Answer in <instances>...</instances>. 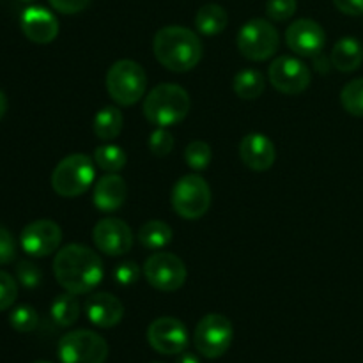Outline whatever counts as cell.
Wrapping results in <instances>:
<instances>
[{
    "label": "cell",
    "instance_id": "1",
    "mask_svg": "<svg viewBox=\"0 0 363 363\" xmlns=\"http://www.w3.org/2000/svg\"><path fill=\"white\" fill-rule=\"evenodd\" d=\"M53 273L60 286L73 294H87L101 284L103 262L84 245H66L53 259Z\"/></svg>",
    "mask_w": 363,
    "mask_h": 363
},
{
    "label": "cell",
    "instance_id": "2",
    "mask_svg": "<svg viewBox=\"0 0 363 363\" xmlns=\"http://www.w3.org/2000/svg\"><path fill=\"white\" fill-rule=\"evenodd\" d=\"M152 52L163 67L174 73H186L201 62L202 43L190 28L169 25L156 32Z\"/></svg>",
    "mask_w": 363,
    "mask_h": 363
},
{
    "label": "cell",
    "instance_id": "3",
    "mask_svg": "<svg viewBox=\"0 0 363 363\" xmlns=\"http://www.w3.org/2000/svg\"><path fill=\"white\" fill-rule=\"evenodd\" d=\"M190 96L181 85L160 84L145 96L144 116L158 128L179 124L190 112Z\"/></svg>",
    "mask_w": 363,
    "mask_h": 363
},
{
    "label": "cell",
    "instance_id": "4",
    "mask_svg": "<svg viewBox=\"0 0 363 363\" xmlns=\"http://www.w3.org/2000/svg\"><path fill=\"white\" fill-rule=\"evenodd\" d=\"M106 91L110 98L121 106H131L140 101L147 87V74L144 67L130 59L113 62L106 71Z\"/></svg>",
    "mask_w": 363,
    "mask_h": 363
},
{
    "label": "cell",
    "instance_id": "5",
    "mask_svg": "<svg viewBox=\"0 0 363 363\" xmlns=\"http://www.w3.org/2000/svg\"><path fill=\"white\" fill-rule=\"evenodd\" d=\"M96 176L94 162L87 155H69L52 172V188L60 197H78L91 188Z\"/></svg>",
    "mask_w": 363,
    "mask_h": 363
},
{
    "label": "cell",
    "instance_id": "6",
    "mask_svg": "<svg viewBox=\"0 0 363 363\" xmlns=\"http://www.w3.org/2000/svg\"><path fill=\"white\" fill-rule=\"evenodd\" d=\"M279 30L264 18L248 20L238 32V50L248 60L262 62L273 57L279 50Z\"/></svg>",
    "mask_w": 363,
    "mask_h": 363
},
{
    "label": "cell",
    "instance_id": "7",
    "mask_svg": "<svg viewBox=\"0 0 363 363\" xmlns=\"http://www.w3.org/2000/svg\"><path fill=\"white\" fill-rule=\"evenodd\" d=\"M57 354L60 363H105L108 344L91 330H74L59 340Z\"/></svg>",
    "mask_w": 363,
    "mask_h": 363
},
{
    "label": "cell",
    "instance_id": "8",
    "mask_svg": "<svg viewBox=\"0 0 363 363\" xmlns=\"http://www.w3.org/2000/svg\"><path fill=\"white\" fill-rule=\"evenodd\" d=\"M209 206H211V188L204 177L188 174L177 181L172 190V208L181 218H201L208 213Z\"/></svg>",
    "mask_w": 363,
    "mask_h": 363
},
{
    "label": "cell",
    "instance_id": "9",
    "mask_svg": "<svg viewBox=\"0 0 363 363\" xmlns=\"http://www.w3.org/2000/svg\"><path fill=\"white\" fill-rule=\"evenodd\" d=\"M234 330L229 319L222 314H208L195 328L194 342L204 358H220L233 344Z\"/></svg>",
    "mask_w": 363,
    "mask_h": 363
},
{
    "label": "cell",
    "instance_id": "10",
    "mask_svg": "<svg viewBox=\"0 0 363 363\" xmlns=\"http://www.w3.org/2000/svg\"><path fill=\"white\" fill-rule=\"evenodd\" d=\"M144 277L155 289L174 293L186 282V266L170 252H156L145 261Z\"/></svg>",
    "mask_w": 363,
    "mask_h": 363
},
{
    "label": "cell",
    "instance_id": "11",
    "mask_svg": "<svg viewBox=\"0 0 363 363\" xmlns=\"http://www.w3.org/2000/svg\"><path fill=\"white\" fill-rule=\"evenodd\" d=\"M269 82L279 92L287 96L301 94L311 85V69L300 59L291 55L277 57L268 71Z\"/></svg>",
    "mask_w": 363,
    "mask_h": 363
},
{
    "label": "cell",
    "instance_id": "12",
    "mask_svg": "<svg viewBox=\"0 0 363 363\" xmlns=\"http://www.w3.org/2000/svg\"><path fill=\"white\" fill-rule=\"evenodd\" d=\"M147 340L160 354H181L188 346L186 326L176 318H158L149 325Z\"/></svg>",
    "mask_w": 363,
    "mask_h": 363
},
{
    "label": "cell",
    "instance_id": "13",
    "mask_svg": "<svg viewBox=\"0 0 363 363\" xmlns=\"http://www.w3.org/2000/svg\"><path fill=\"white\" fill-rule=\"evenodd\" d=\"M92 241L99 252L112 255V257H119L133 247V233L123 220L103 218L92 229Z\"/></svg>",
    "mask_w": 363,
    "mask_h": 363
},
{
    "label": "cell",
    "instance_id": "14",
    "mask_svg": "<svg viewBox=\"0 0 363 363\" xmlns=\"http://www.w3.org/2000/svg\"><path fill=\"white\" fill-rule=\"evenodd\" d=\"M62 230L52 220H35L21 230V248L32 257H46L60 247Z\"/></svg>",
    "mask_w": 363,
    "mask_h": 363
},
{
    "label": "cell",
    "instance_id": "15",
    "mask_svg": "<svg viewBox=\"0 0 363 363\" xmlns=\"http://www.w3.org/2000/svg\"><path fill=\"white\" fill-rule=\"evenodd\" d=\"M286 43L291 52L300 57H315L323 52L326 34L321 25L308 18L293 21L286 30Z\"/></svg>",
    "mask_w": 363,
    "mask_h": 363
},
{
    "label": "cell",
    "instance_id": "16",
    "mask_svg": "<svg viewBox=\"0 0 363 363\" xmlns=\"http://www.w3.org/2000/svg\"><path fill=\"white\" fill-rule=\"evenodd\" d=\"M20 25L27 39L38 45H48L59 34V21L45 7L34 6L25 9Z\"/></svg>",
    "mask_w": 363,
    "mask_h": 363
},
{
    "label": "cell",
    "instance_id": "17",
    "mask_svg": "<svg viewBox=\"0 0 363 363\" xmlns=\"http://www.w3.org/2000/svg\"><path fill=\"white\" fill-rule=\"evenodd\" d=\"M240 158L248 169L255 172H264L272 169L275 163V145L266 135L248 133L240 142Z\"/></svg>",
    "mask_w": 363,
    "mask_h": 363
},
{
    "label": "cell",
    "instance_id": "18",
    "mask_svg": "<svg viewBox=\"0 0 363 363\" xmlns=\"http://www.w3.org/2000/svg\"><path fill=\"white\" fill-rule=\"evenodd\" d=\"M87 319L98 328H113L124 318V305L119 298L108 293L91 294L85 301Z\"/></svg>",
    "mask_w": 363,
    "mask_h": 363
},
{
    "label": "cell",
    "instance_id": "19",
    "mask_svg": "<svg viewBox=\"0 0 363 363\" xmlns=\"http://www.w3.org/2000/svg\"><path fill=\"white\" fill-rule=\"evenodd\" d=\"M128 197V186L126 181L117 174L110 172L103 176L101 179L96 183L94 188V206L103 213H113L117 209L123 208Z\"/></svg>",
    "mask_w": 363,
    "mask_h": 363
},
{
    "label": "cell",
    "instance_id": "20",
    "mask_svg": "<svg viewBox=\"0 0 363 363\" xmlns=\"http://www.w3.org/2000/svg\"><path fill=\"white\" fill-rule=\"evenodd\" d=\"M332 66L342 73H353L363 62V46L357 38H342L333 45Z\"/></svg>",
    "mask_w": 363,
    "mask_h": 363
},
{
    "label": "cell",
    "instance_id": "21",
    "mask_svg": "<svg viewBox=\"0 0 363 363\" xmlns=\"http://www.w3.org/2000/svg\"><path fill=\"white\" fill-rule=\"evenodd\" d=\"M123 126L124 116L117 106H105L94 116V135L105 142L119 137Z\"/></svg>",
    "mask_w": 363,
    "mask_h": 363
},
{
    "label": "cell",
    "instance_id": "22",
    "mask_svg": "<svg viewBox=\"0 0 363 363\" xmlns=\"http://www.w3.org/2000/svg\"><path fill=\"white\" fill-rule=\"evenodd\" d=\"M195 27L204 35H218L227 27V13L218 4H206L195 14Z\"/></svg>",
    "mask_w": 363,
    "mask_h": 363
},
{
    "label": "cell",
    "instance_id": "23",
    "mask_svg": "<svg viewBox=\"0 0 363 363\" xmlns=\"http://www.w3.org/2000/svg\"><path fill=\"white\" fill-rule=\"evenodd\" d=\"M138 241L147 250H162L172 241V229L162 220H151L140 227Z\"/></svg>",
    "mask_w": 363,
    "mask_h": 363
},
{
    "label": "cell",
    "instance_id": "24",
    "mask_svg": "<svg viewBox=\"0 0 363 363\" xmlns=\"http://www.w3.org/2000/svg\"><path fill=\"white\" fill-rule=\"evenodd\" d=\"M234 92L241 99H257L264 92V74L257 69H243L234 77Z\"/></svg>",
    "mask_w": 363,
    "mask_h": 363
},
{
    "label": "cell",
    "instance_id": "25",
    "mask_svg": "<svg viewBox=\"0 0 363 363\" xmlns=\"http://www.w3.org/2000/svg\"><path fill=\"white\" fill-rule=\"evenodd\" d=\"M52 319L59 326H71L80 318V301L77 294L64 293L57 296L52 303Z\"/></svg>",
    "mask_w": 363,
    "mask_h": 363
},
{
    "label": "cell",
    "instance_id": "26",
    "mask_svg": "<svg viewBox=\"0 0 363 363\" xmlns=\"http://www.w3.org/2000/svg\"><path fill=\"white\" fill-rule=\"evenodd\" d=\"M94 162L105 172H119L126 167V152L123 151V147L113 144H105L96 147L94 151Z\"/></svg>",
    "mask_w": 363,
    "mask_h": 363
},
{
    "label": "cell",
    "instance_id": "27",
    "mask_svg": "<svg viewBox=\"0 0 363 363\" xmlns=\"http://www.w3.org/2000/svg\"><path fill=\"white\" fill-rule=\"evenodd\" d=\"M340 103L347 113L354 117H363V78H357L344 85L342 92H340Z\"/></svg>",
    "mask_w": 363,
    "mask_h": 363
},
{
    "label": "cell",
    "instance_id": "28",
    "mask_svg": "<svg viewBox=\"0 0 363 363\" xmlns=\"http://www.w3.org/2000/svg\"><path fill=\"white\" fill-rule=\"evenodd\" d=\"M211 145L206 144V142L202 140L190 142V144L186 145V149H184V162H186V165L190 167V169L197 170V172L208 169V165L211 163Z\"/></svg>",
    "mask_w": 363,
    "mask_h": 363
},
{
    "label": "cell",
    "instance_id": "29",
    "mask_svg": "<svg viewBox=\"0 0 363 363\" xmlns=\"http://www.w3.org/2000/svg\"><path fill=\"white\" fill-rule=\"evenodd\" d=\"M9 323L16 332L28 333L38 326L39 315L35 308L30 307V305H20V307H16L11 312Z\"/></svg>",
    "mask_w": 363,
    "mask_h": 363
},
{
    "label": "cell",
    "instance_id": "30",
    "mask_svg": "<svg viewBox=\"0 0 363 363\" xmlns=\"http://www.w3.org/2000/svg\"><path fill=\"white\" fill-rule=\"evenodd\" d=\"M296 0H268L266 2V14L273 21H286L296 13Z\"/></svg>",
    "mask_w": 363,
    "mask_h": 363
},
{
    "label": "cell",
    "instance_id": "31",
    "mask_svg": "<svg viewBox=\"0 0 363 363\" xmlns=\"http://www.w3.org/2000/svg\"><path fill=\"white\" fill-rule=\"evenodd\" d=\"M149 149L155 156H167L174 149V137L165 128H158L149 137Z\"/></svg>",
    "mask_w": 363,
    "mask_h": 363
},
{
    "label": "cell",
    "instance_id": "32",
    "mask_svg": "<svg viewBox=\"0 0 363 363\" xmlns=\"http://www.w3.org/2000/svg\"><path fill=\"white\" fill-rule=\"evenodd\" d=\"M16 279L20 280V284L23 287H28V289H34L41 284L43 273L41 269L38 268V264L30 261H21L20 264L16 266Z\"/></svg>",
    "mask_w": 363,
    "mask_h": 363
},
{
    "label": "cell",
    "instance_id": "33",
    "mask_svg": "<svg viewBox=\"0 0 363 363\" xmlns=\"http://www.w3.org/2000/svg\"><path fill=\"white\" fill-rule=\"evenodd\" d=\"M18 298V284L9 273L0 272V312L13 307Z\"/></svg>",
    "mask_w": 363,
    "mask_h": 363
},
{
    "label": "cell",
    "instance_id": "34",
    "mask_svg": "<svg viewBox=\"0 0 363 363\" xmlns=\"http://www.w3.org/2000/svg\"><path fill=\"white\" fill-rule=\"evenodd\" d=\"M113 277H116L117 284H121V286H131V284L137 282L138 277H140V268H138L137 262L133 261L121 262L116 268V272H113Z\"/></svg>",
    "mask_w": 363,
    "mask_h": 363
},
{
    "label": "cell",
    "instance_id": "35",
    "mask_svg": "<svg viewBox=\"0 0 363 363\" xmlns=\"http://www.w3.org/2000/svg\"><path fill=\"white\" fill-rule=\"evenodd\" d=\"M16 255V245H14L13 234L0 225V266L9 264Z\"/></svg>",
    "mask_w": 363,
    "mask_h": 363
},
{
    "label": "cell",
    "instance_id": "36",
    "mask_svg": "<svg viewBox=\"0 0 363 363\" xmlns=\"http://www.w3.org/2000/svg\"><path fill=\"white\" fill-rule=\"evenodd\" d=\"M50 6L62 14H77L91 4V0H48Z\"/></svg>",
    "mask_w": 363,
    "mask_h": 363
},
{
    "label": "cell",
    "instance_id": "37",
    "mask_svg": "<svg viewBox=\"0 0 363 363\" xmlns=\"http://www.w3.org/2000/svg\"><path fill=\"white\" fill-rule=\"evenodd\" d=\"M337 9L347 16H362L363 14V0H333Z\"/></svg>",
    "mask_w": 363,
    "mask_h": 363
},
{
    "label": "cell",
    "instance_id": "38",
    "mask_svg": "<svg viewBox=\"0 0 363 363\" xmlns=\"http://www.w3.org/2000/svg\"><path fill=\"white\" fill-rule=\"evenodd\" d=\"M314 66L318 67L319 73H328V67H330L328 59H325V57H323L321 53H318V55L314 57Z\"/></svg>",
    "mask_w": 363,
    "mask_h": 363
},
{
    "label": "cell",
    "instance_id": "39",
    "mask_svg": "<svg viewBox=\"0 0 363 363\" xmlns=\"http://www.w3.org/2000/svg\"><path fill=\"white\" fill-rule=\"evenodd\" d=\"M176 363H201L199 358L191 353H183L179 358H177Z\"/></svg>",
    "mask_w": 363,
    "mask_h": 363
},
{
    "label": "cell",
    "instance_id": "40",
    "mask_svg": "<svg viewBox=\"0 0 363 363\" xmlns=\"http://www.w3.org/2000/svg\"><path fill=\"white\" fill-rule=\"evenodd\" d=\"M6 112H7V98L6 94L0 91V121H2V117L6 116Z\"/></svg>",
    "mask_w": 363,
    "mask_h": 363
},
{
    "label": "cell",
    "instance_id": "41",
    "mask_svg": "<svg viewBox=\"0 0 363 363\" xmlns=\"http://www.w3.org/2000/svg\"><path fill=\"white\" fill-rule=\"evenodd\" d=\"M32 363H52V362H46V360H38V362H32Z\"/></svg>",
    "mask_w": 363,
    "mask_h": 363
},
{
    "label": "cell",
    "instance_id": "42",
    "mask_svg": "<svg viewBox=\"0 0 363 363\" xmlns=\"http://www.w3.org/2000/svg\"><path fill=\"white\" fill-rule=\"evenodd\" d=\"M155 363H160V362H155Z\"/></svg>",
    "mask_w": 363,
    "mask_h": 363
}]
</instances>
